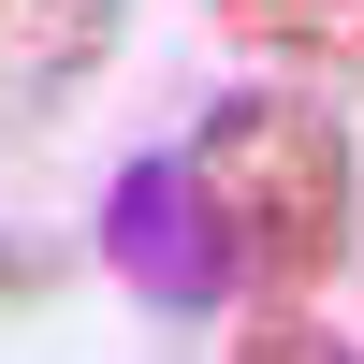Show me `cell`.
<instances>
[{"mask_svg":"<svg viewBox=\"0 0 364 364\" xmlns=\"http://www.w3.org/2000/svg\"><path fill=\"white\" fill-rule=\"evenodd\" d=\"M233 364H364V350H350V336H321L306 306H262L248 336H233Z\"/></svg>","mask_w":364,"mask_h":364,"instance_id":"5","label":"cell"},{"mask_svg":"<svg viewBox=\"0 0 364 364\" xmlns=\"http://www.w3.org/2000/svg\"><path fill=\"white\" fill-rule=\"evenodd\" d=\"M204 15H219L248 58L306 73V87H364V0H204Z\"/></svg>","mask_w":364,"mask_h":364,"instance_id":"4","label":"cell"},{"mask_svg":"<svg viewBox=\"0 0 364 364\" xmlns=\"http://www.w3.org/2000/svg\"><path fill=\"white\" fill-rule=\"evenodd\" d=\"M204 204V248L248 306H306L321 277H350V233H364V161L350 132L306 102V87H219L175 146Z\"/></svg>","mask_w":364,"mask_h":364,"instance_id":"1","label":"cell"},{"mask_svg":"<svg viewBox=\"0 0 364 364\" xmlns=\"http://www.w3.org/2000/svg\"><path fill=\"white\" fill-rule=\"evenodd\" d=\"M102 58H117V0H15L0 15V132L58 117Z\"/></svg>","mask_w":364,"mask_h":364,"instance_id":"3","label":"cell"},{"mask_svg":"<svg viewBox=\"0 0 364 364\" xmlns=\"http://www.w3.org/2000/svg\"><path fill=\"white\" fill-rule=\"evenodd\" d=\"M0 291H29V262H15V248H0Z\"/></svg>","mask_w":364,"mask_h":364,"instance_id":"6","label":"cell"},{"mask_svg":"<svg viewBox=\"0 0 364 364\" xmlns=\"http://www.w3.org/2000/svg\"><path fill=\"white\" fill-rule=\"evenodd\" d=\"M0 15H15V0H0Z\"/></svg>","mask_w":364,"mask_h":364,"instance_id":"7","label":"cell"},{"mask_svg":"<svg viewBox=\"0 0 364 364\" xmlns=\"http://www.w3.org/2000/svg\"><path fill=\"white\" fill-rule=\"evenodd\" d=\"M102 262H117V291H146V306H219V291H233L175 161H132V175L102 190Z\"/></svg>","mask_w":364,"mask_h":364,"instance_id":"2","label":"cell"}]
</instances>
